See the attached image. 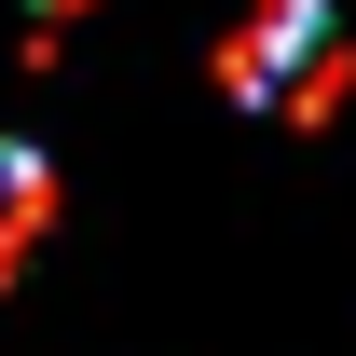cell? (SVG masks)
Returning <instances> with one entry per match:
<instances>
[{
	"instance_id": "obj_1",
	"label": "cell",
	"mask_w": 356,
	"mask_h": 356,
	"mask_svg": "<svg viewBox=\"0 0 356 356\" xmlns=\"http://www.w3.org/2000/svg\"><path fill=\"white\" fill-rule=\"evenodd\" d=\"M220 83L247 96V110H329V83H343V28H329V0H261V14L233 28Z\"/></svg>"
},
{
	"instance_id": "obj_2",
	"label": "cell",
	"mask_w": 356,
	"mask_h": 356,
	"mask_svg": "<svg viewBox=\"0 0 356 356\" xmlns=\"http://www.w3.org/2000/svg\"><path fill=\"white\" fill-rule=\"evenodd\" d=\"M42 233H55V165L28 151V137H0V288L42 261Z\"/></svg>"
},
{
	"instance_id": "obj_3",
	"label": "cell",
	"mask_w": 356,
	"mask_h": 356,
	"mask_svg": "<svg viewBox=\"0 0 356 356\" xmlns=\"http://www.w3.org/2000/svg\"><path fill=\"white\" fill-rule=\"evenodd\" d=\"M28 14H83V0H28Z\"/></svg>"
}]
</instances>
